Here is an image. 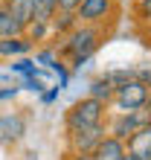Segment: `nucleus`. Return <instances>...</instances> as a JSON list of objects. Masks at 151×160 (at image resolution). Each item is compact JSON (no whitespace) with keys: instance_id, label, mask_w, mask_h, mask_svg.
I'll return each mask as SVG.
<instances>
[{"instance_id":"obj_6","label":"nucleus","mask_w":151,"mask_h":160,"mask_svg":"<svg viewBox=\"0 0 151 160\" xmlns=\"http://www.w3.org/2000/svg\"><path fill=\"white\" fill-rule=\"evenodd\" d=\"M105 134H108V128H105V125H96V128L67 131V140H70L73 154H93V148L105 140Z\"/></svg>"},{"instance_id":"obj_23","label":"nucleus","mask_w":151,"mask_h":160,"mask_svg":"<svg viewBox=\"0 0 151 160\" xmlns=\"http://www.w3.org/2000/svg\"><path fill=\"white\" fill-rule=\"evenodd\" d=\"M145 44H151V26H148V32H145Z\"/></svg>"},{"instance_id":"obj_9","label":"nucleus","mask_w":151,"mask_h":160,"mask_svg":"<svg viewBox=\"0 0 151 160\" xmlns=\"http://www.w3.org/2000/svg\"><path fill=\"white\" fill-rule=\"evenodd\" d=\"M122 154H125V143L122 140H116V137H110V134H105V140L93 148V160H122Z\"/></svg>"},{"instance_id":"obj_11","label":"nucleus","mask_w":151,"mask_h":160,"mask_svg":"<svg viewBox=\"0 0 151 160\" xmlns=\"http://www.w3.org/2000/svg\"><path fill=\"white\" fill-rule=\"evenodd\" d=\"M3 6L9 9V12H12V18L17 23L23 26H29L32 21H35V12H32V0H3Z\"/></svg>"},{"instance_id":"obj_20","label":"nucleus","mask_w":151,"mask_h":160,"mask_svg":"<svg viewBox=\"0 0 151 160\" xmlns=\"http://www.w3.org/2000/svg\"><path fill=\"white\" fill-rule=\"evenodd\" d=\"M17 93V88H0V99H12Z\"/></svg>"},{"instance_id":"obj_18","label":"nucleus","mask_w":151,"mask_h":160,"mask_svg":"<svg viewBox=\"0 0 151 160\" xmlns=\"http://www.w3.org/2000/svg\"><path fill=\"white\" fill-rule=\"evenodd\" d=\"M12 73H21V76H29V73H35V61L32 58H17L12 64Z\"/></svg>"},{"instance_id":"obj_16","label":"nucleus","mask_w":151,"mask_h":160,"mask_svg":"<svg viewBox=\"0 0 151 160\" xmlns=\"http://www.w3.org/2000/svg\"><path fill=\"white\" fill-rule=\"evenodd\" d=\"M23 35H26L32 44H35V41H46V35H50V23H44V21H32V23L23 29Z\"/></svg>"},{"instance_id":"obj_15","label":"nucleus","mask_w":151,"mask_h":160,"mask_svg":"<svg viewBox=\"0 0 151 160\" xmlns=\"http://www.w3.org/2000/svg\"><path fill=\"white\" fill-rule=\"evenodd\" d=\"M32 12H35V21L50 23L52 15L58 12V0H32Z\"/></svg>"},{"instance_id":"obj_5","label":"nucleus","mask_w":151,"mask_h":160,"mask_svg":"<svg viewBox=\"0 0 151 160\" xmlns=\"http://www.w3.org/2000/svg\"><path fill=\"white\" fill-rule=\"evenodd\" d=\"M145 125H151V111L139 108V111H131V114H116V117H113V122H110V128H108V134L125 143L134 131L145 128Z\"/></svg>"},{"instance_id":"obj_8","label":"nucleus","mask_w":151,"mask_h":160,"mask_svg":"<svg viewBox=\"0 0 151 160\" xmlns=\"http://www.w3.org/2000/svg\"><path fill=\"white\" fill-rule=\"evenodd\" d=\"M29 52H32V41L26 35L0 38V58H26Z\"/></svg>"},{"instance_id":"obj_2","label":"nucleus","mask_w":151,"mask_h":160,"mask_svg":"<svg viewBox=\"0 0 151 160\" xmlns=\"http://www.w3.org/2000/svg\"><path fill=\"white\" fill-rule=\"evenodd\" d=\"M105 117H108V105L84 96L79 102H73L70 111H67V131H81V128H96V125H105Z\"/></svg>"},{"instance_id":"obj_12","label":"nucleus","mask_w":151,"mask_h":160,"mask_svg":"<svg viewBox=\"0 0 151 160\" xmlns=\"http://www.w3.org/2000/svg\"><path fill=\"white\" fill-rule=\"evenodd\" d=\"M87 96L96 99V102H102V105H110V102H113V84L105 76H99V79L90 82V93H87Z\"/></svg>"},{"instance_id":"obj_17","label":"nucleus","mask_w":151,"mask_h":160,"mask_svg":"<svg viewBox=\"0 0 151 160\" xmlns=\"http://www.w3.org/2000/svg\"><path fill=\"white\" fill-rule=\"evenodd\" d=\"M134 15H137V21H139V23L151 26V0H137Z\"/></svg>"},{"instance_id":"obj_21","label":"nucleus","mask_w":151,"mask_h":160,"mask_svg":"<svg viewBox=\"0 0 151 160\" xmlns=\"http://www.w3.org/2000/svg\"><path fill=\"white\" fill-rule=\"evenodd\" d=\"M67 160H93V157H90V154H70Z\"/></svg>"},{"instance_id":"obj_1","label":"nucleus","mask_w":151,"mask_h":160,"mask_svg":"<svg viewBox=\"0 0 151 160\" xmlns=\"http://www.w3.org/2000/svg\"><path fill=\"white\" fill-rule=\"evenodd\" d=\"M102 38H105V32H102V26H87V23H76L73 29L61 38L58 50L55 55L58 58H67L73 70H79L84 61H90V55L102 47Z\"/></svg>"},{"instance_id":"obj_13","label":"nucleus","mask_w":151,"mask_h":160,"mask_svg":"<svg viewBox=\"0 0 151 160\" xmlns=\"http://www.w3.org/2000/svg\"><path fill=\"white\" fill-rule=\"evenodd\" d=\"M15 35H23V26L12 18V12L0 0V38H15Z\"/></svg>"},{"instance_id":"obj_3","label":"nucleus","mask_w":151,"mask_h":160,"mask_svg":"<svg viewBox=\"0 0 151 160\" xmlns=\"http://www.w3.org/2000/svg\"><path fill=\"white\" fill-rule=\"evenodd\" d=\"M148 93H151V88L134 76V79H128V82H122V84L113 88V102H110V105H116L119 114H131V111L145 108Z\"/></svg>"},{"instance_id":"obj_4","label":"nucleus","mask_w":151,"mask_h":160,"mask_svg":"<svg viewBox=\"0 0 151 160\" xmlns=\"http://www.w3.org/2000/svg\"><path fill=\"white\" fill-rule=\"evenodd\" d=\"M116 18V0H81L76 9V21L87 26H105Z\"/></svg>"},{"instance_id":"obj_7","label":"nucleus","mask_w":151,"mask_h":160,"mask_svg":"<svg viewBox=\"0 0 151 160\" xmlns=\"http://www.w3.org/2000/svg\"><path fill=\"white\" fill-rule=\"evenodd\" d=\"M125 152L139 157V160H151V125L134 131V134L125 140Z\"/></svg>"},{"instance_id":"obj_22","label":"nucleus","mask_w":151,"mask_h":160,"mask_svg":"<svg viewBox=\"0 0 151 160\" xmlns=\"http://www.w3.org/2000/svg\"><path fill=\"white\" fill-rule=\"evenodd\" d=\"M122 160H139V157H134V154H128V152H125V154H122Z\"/></svg>"},{"instance_id":"obj_10","label":"nucleus","mask_w":151,"mask_h":160,"mask_svg":"<svg viewBox=\"0 0 151 160\" xmlns=\"http://www.w3.org/2000/svg\"><path fill=\"white\" fill-rule=\"evenodd\" d=\"M23 134H26V119L21 114L0 117V137H3V140H21Z\"/></svg>"},{"instance_id":"obj_14","label":"nucleus","mask_w":151,"mask_h":160,"mask_svg":"<svg viewBox=\"0 0 151 160\" xmlns=\"http://www.w3.org/2000/svg\"><path fill=\"white\" fill-rule=\"evenodd\" d=\"M76 23H79V21H76V12H55L52 21H50V32H55L58 38H64Z\"/></svg>"},{"instance_id":"obj_19","label":"nucleus","mask_w":151,"mask_h":160,"mask_svg":"<svg viewBox=\"0 0 151 160\" xmlns=\"http://www.w3.org/2000/svg\"><path fill=\"white\" fill-rule=\"evenodd\" d=\"M81 0H58V12H76Z\"/></svg>"}]
</instances>
